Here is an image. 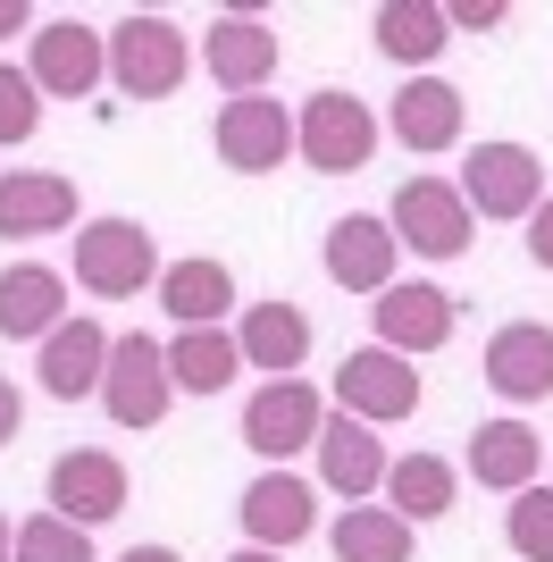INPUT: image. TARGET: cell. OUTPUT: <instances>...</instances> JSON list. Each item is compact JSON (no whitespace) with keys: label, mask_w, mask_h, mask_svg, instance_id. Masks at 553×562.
<instances>
[{"label":"cell","mask_w":553,"mask_h":562,"mask_svg":"<svg viewBox=\"0 0 553 562\" xmlns=\"http://www.w3.org/2000/svg\"><path fill=\"white\" fill-rule=\"evenodd\" d=\"M68 319V278L50 260H9L0 269V336L9 345H43Z\"/></svg>","instance_id":"obj_20"},{"label":"cell","mask_w":553,"mask_h":562,"mask_svg":"<svg viewBox=\"0 0 553 562\" xmlns=\"http://www.w3.org/2000/svg\"><path fill=\"white\" fill-rule=\"evenodd\" d=\"M168 378H177V395H227L235 378H244L235 328H177L168 336Z\"/></svg>","instance_id":"obj_27"},{"label":"cell","mask_w":553,"mask_h":562,"mask_svg":"<svg viewBox=\"0 0 553 562\" xmlns=\"http://www.w3.org/2000/svg\"><path fill=\"white\" fill-rule=\"evenodd\" d=\"M319 428H327V403H319L311 378H269V386H252V403H244V446H252L269 470H285L294 453H311Z\"/></svg>","instance_id":"obj_7"},{"label":"cell","mask_w":553,"mask_h":562,"mask_svg":"<svg viewBox=\"0 0 553 562\" xmlns=\"http://www.w3.org/2000/svg\"><path fill=\"white\" fill-rule=\"evenodd\" d=\"M411 520L386 513V504H345V520L327 529V546H336V562H411Z\"/></svg>","instance_id":"obj_28"},{"label":"cell","mask_w":553,"mask_h":562,"mask_svg":"<svg viewBox=\"0 0 553 562\" xmlns=\"http://www.w3.org/2000/svg\"><path fill=\"white\" fill-rule=\"evenodd\" d=\"M235 520H244V538H252V546L285 554V546H302L311 529H319V487L294 479V470H260L252 487L235 495Z\"/></svg>","instance_id":"obj_14"},{"label":"cell","mask_w":553,"mask_h":562,"mask_svg":"<svg viewBox=\"0 0 553 562\" xmlns=\"http://www.w3.org/2000/svg\"><path fill=\"white\" fill-rule=\"evenodd\" d=\"M276 59H285V43H276V25H269V18H252V9L210 18V34H202V68H210V85H227V101H235V93H269Z\"/></svg>","instance_id":"obj_13"},{"label":"cell","mask_w":553,"mask_h":562,"mask_svg":"<svg viewBox=\"0 0 553 562\" xmlns=\"http://www.w3.org/2000/svg\"><path fill=\"white\" fill-rule=\"evenodd\" d=\"M453 186H461V202H470V218H520V227H529V211L545 202V160H537L529 143L495 135L461 160Z\"/></svg>","instance_id":"obj_5"},{"label":"cell","mask_w":553,"mask_h":562,"mask_svg":"<svg viewBox=\"0 0 553 562\" xmlns=\"http://www.w3.org/2000/svg\"><path fill=\"white\" fill-rule=\"evenodd\" d=\"M227 562H285V554H269V546H244V554H227Z\"/></svg>","instance_id":"obj_38"},{"label":"cell","mask_w":553,"mask_h":562,"mask_svg":"<svg viewBox=\"0 0 553 562\" xmlns=\"http://www.w3.org/2000/svg\"><path fill=\"white\" fill-rule=\"evenodd\" d=\"M9 34H34V9H25V0H0V43H9Z\"/></svg>","instance_id":"obj_35"},{"label":"cell","mask_w":553,"mask_h":562,"mask_svg":"<svg viewBox=\"0 0 553 562\" xmlns=\"http://www.w3.org/2000/svg\"><path fill=\"white\" fill-rule=\"evenodd\" d=\"M504 546L520 562H553V487L537 479V487H520L504 504Z\"/></svg>","instance_id":"obj_29"},{"label":"cell","mask_w":553,"mask_h":562,"mask_svg":"<svg viewBox=\"0 0 553 562\" xmlns=\"http://www.w3.org/2000/svg\"><path fill=\"white\" fill-rule=\"evenodd\" d=\"M0 562H18V529H9V513H0Z\"/></svg>","instance_id":"obj_37"},{"label":"cell","mask_w":553,"mask_h":562,"mask_svg":"<svg viewBox=\"0 0 553 562\" xmlns=\"http://www.w3.org/2000/svg\"><path fill=\"white\" fill-rule=\"evenodd\" d=\"M419 395H428V386H419V370L403 361V352H386V345L345 352V370H336V412H352V420H369V428L411 420Z\"/></svg>","instance_id":"obj_10"},{"label":"cell","mask_w":553,"mask_h":562,"mask_svg":"<svg viewBox=\"0 0 553 562\" xmlns=\"http://www.w3.org/2000/svg\"><path fill=\"white\" fill-rule=\"evenodd\" d=\"M210 143H218V160L235 177H276V168L294 160V110L269 101V93H235L210 117Z\"/></svg>","instance_id":"obj_8"},{"label":"cell","mask_w":553,"mask_h":562,"mask_svg":"<svg viewBox=\"0 0 553 562\" xmlns=\"http://www.w3.org/2000/svg\"><path fill=\"white\" fill-rule=\"evenodd\" d=\"M386 513H403L411 529H428V520L453 513V495H461V470L444 462V453H394L386 462Z\"/></svg>","instance_id":"obj_26"},{"label":"cell","mask_w":553,"mask_h":562,"mask_svg":"<svg viewBox=\"0 0 553 562\" xmlns=\"http://www.w3.org/2000/svg\"><path fill=\"white\" fill-rule=\"evenodd\" d=\"M369 34H377V50L403 76H428L444 59V43H453V18H444V0H386L369 18Z\"/></svg>","instance_id":"obj_23"},{"label":"cell","mask_w":553,"mask_h":562,"mask_svg":"<svg viewBox=\"0 0 553 562\" xmlns=\"http://www.w3.org/2000/svg\"><path fill=\"white\" fill-rule=\"evenodd\" d=\"M193 76V34L160 9H135V18L110 25V85L126 101H168Z\"/></svg>","instance_id":"obj_1"},{"label":"cell","mask_w":553,"mask_h":562,"mask_svg":"<svg viewBox=\"0 0 553 562\" xmlns=\"http://www.w3.org/2000/svg\"><path fill=\"white\" fill-rule=\"evenodd\" d=\"M18 562H92V529H76L59 513H34V520H18Z\"/></svg>","instance_id":"obj_30"},{"label":"cell","mask_w":553,"mask_h":562,"mask_svg":"<svg viewBox=\"0 0 553 562\" xmlns=\"http://www.w3.org/2000/svg\"><path fill=\"white\" fill-rule=\"evenodd\" d=\"M235 345H244V370L294 378L311 361V319H302V303H252L235 319Z\"/></svg>","instance_id":"obj_25"},{"label":"cell","mask_w":553,"mask_h":562,"mask_svg":"<svg viewBox=\"0 0 553 562\" xmlns=\"http://www.w3.org/2000/svg\"><path fill=\"white\" fill-rule=\"evenodd\" d=\"M43 495H50V513H59V520H76V529H101V520L126 513L135 479H126V462H117V453L76 446V453H59V462H50Z\"/></svg>","instance_id":"obj_12"},{"label":"cell","mask_w":553,"mask_h":562,"mask_svg":"<svg viewBox=\"0 0 553 562\" xmlns=\"http://www.w3.org/2000/svg\"><path fill=\"white\" fill-rule=\"evenodd\" d=\"M386 126H394L403 151H453L461 126H470V101H461V85H444V76H403Z\"/></svg>","instance_id":"obj_19"},{"label":"cell","mask_w":553,"mask_h":562,"mask_svg":"<svg viewBox=\"0 0 553 562\" xmlns=\"http://www.w3.org/2000/svg\"><path fill=\"white\" fill-rule=\"evenodd\" d=\"M168 403H177V378H168V345L160 336H110V370H101V412L117 428H160Z\"/></svg>","instance_id":"obj_4"},{"label":"cell","mask_w":553,"mask_h":562,"mask_svg":"<svg viewBox=\"0 0 553 562\" xmlns=\"http://www.w3.org/2000/svg\"><path fill=\"white\" fill-rule=\"evenodd\" d=\"M319 260H327V278L345 285V294H386L394 285V260H403V244H394V227L377 211H345L336 227H327V244H319Z\"/></svg>","instance_id":"obj_16"},{"label":"cell","mask_w":553,"mask_h":562,"mask_svg":"<svg viewBox=\"0 0 553 562\" xmlns=\"http://www.w3.org/2000/svg\"><path fill=\"white\" fill-rule=\"evenodd\" d=\"M386 227H394V244H411L419 260H461L478 218H470V202H461L453 177H411V186L394 193Z\"/></svg>","instance_id":"obj_9"},{"label":"cell","mask_w":553,"mask_h":562,"mask_svg":"<svg viewBox=\"0 0 553 562\" xmlns=\"http://www.w3.org/2000/svg\"><path fill=\"white\" fill-rule=\"evenodd\" d=\"M25 76L43 101H84L92 85H110V34H92L84 18H43L25 34Z\"/></svg>","instance_id":"obj_6"},{"label":"cell","mask_w":553,"mask_h":562,"mask_svg":"<svg viewBox=\"0 0 553 562\" xmlns=\"http://www.w3.org/2000/svg\"><path fill=\"white\" fill-rule=\"evenodd\" d=\"M319 487L327 495H345V504H369V495L386 487V437H377V428L369 420H352V412H327V428H319Z\"/></svg>","instance_id":"obj_17"},{"label":"cell","mask_w":553,"mask_h":562,"mask_svg":"<svg viewBox=\"0 0 553 562\" xmlns=\"http://www.w3.org/2000/svg\"><path fill=\"white\" fill-rule=\"evenodd\" d=\"M160 311L177 328H227L235 311V269L210 252H184V260H160Z\"/></svg>","instance_id":"obj_21"},{"label":"cell","mask_w":553,"mask_h":562,"mask_svg":"<svg viewBox=\"0 0 553 562\" xmlns=\"http://www.w3.org/2000/svg\"><path fill=\"white\" fill-rule=\"evenodd\" d=\"M461 470H470L478 487H495V495H520V487H537L545 446H537V428H529V420H478V428H470V453H461Z\"/></svg>","instance_id":"obj_22"},{"label":"cell","mask_w":553,"mask_h":562,"mask_svg":"<svg viewBox=\"0 0 553 562\" xmlns=\"http://www.w3.org/2000/svg\"><path fill=\"white\" fill-rule=\"evenodd\" d=\"M34 126H43V93H34V76L0 59V151H9V143H34Z\"/></svg>","instance_id":"obj_31"},{"label":"cell","mask_w":553,"mask_h":562,"mask_svg":"<svg viewBox=\"0 0 553 562\" xmlns=\"http://www.w3.org/2000/svg\"><path fill=\"white\" fill-rule=\"evenodd\" d=\"M101 370H110V328H101V319H84V311H68V319L34 345V386H43L50 403L101 395Z\"/></svg>","instance_id":"obj_15"},{"label":"cell","mask_w":553,"mask_h":562,"mask_svg":"<svg viewBox=\"0 0 553 562\" xmlns=\"http://www.w3.org/2000/svg\"><path fill=\"white\" fill-rule=\"evenodd\" d=\"M444 18H453V34H495V25H504L511 9H504V0H453Z\"/></svg>","instance_id":"obj_32"},{"label":"cell","mask_w":553,"mask_h":562,"mask_svg":"<svg viewBox=\"0 0 553 562\" xmlns=\"http://www.w3.org/2000/svg\"><path fill=\"white\" fill-rule=\"evenodd\" d=\"M18 428H25V395L0 378V446H18Z\"/></svg>","instance_id":"obj_34"},{"label":"cell","mask_w":553,"mask_h":562,"mask_svg":"<svg viewBox=\"0 0 553 562\" xmlns=\"http://www.w3.org/2000/svg\"><path fill=\"white\" fill-rule=\"evenodd\" d=\"M529 260H537V269L553 278V193H545V202L529 211Z\"/></svg>","instance_id":"obj_33"},{"label":"cell","mask_w":553,"mask_h":562,"mask_svg":"<svg viewBox=\"0 0 553 562\" xmlns=\"http://www.w3.org/2000/svg\"><path fill=\"white\" fill-rule=\"evenodd\" d=\"M59 227H76V177L9 168L0 177V235H59Z\"/></svg>","instance_id":"obj_24"},{"label":"cell","mask_w":553,"mask_h":562,"mask_svg":"<svg viewBox=\"0 0 553 562\" xmlns=\"http://www.w3.org/2000/svg\"><path fill=\"white\" fill-rule=\"evenodd\" d=\"M76 285L101 303H126L143 285H160V244L143 218H84L76 227Z\"/></svg>","instance_id":"obj_3"},{"label":"cell","mask_w":553,"mask_h":562,"mask_svg":"<svg viewBox=\"0 0 553 562\" xmlns=\"http://www.w3.org/2000/svg\"><path fill=\"white\" fill-rule=\"evenodd\" d=\"M478 370L504 403H545L553 395V328L545 319H504V328L486 336Z\"/></svg>","instance_id":"obj_18"},{"label":"cell","mask_w":553,"mask_h":562,"mask_svg":"<svg viewBox=\"0 0 553 562\" xmlns=\"http://www.w3.org/2000/svg\"><path fill=\"white\" fill-rule=\"evenodd\" d=\"M117 562H184V554H177V546H126Z\"/></svg>","instance_id":"obj_36"},{"label":"cell","mask_w":553,"mask_h":562,"mask_svg":"<svg viewBox=\"0 0 553 562\" xmlns=\"http://www.w3.org/2000/svg\"><path fill=\"white\" fill-rule=\"evenodd\" d=\"M369 328H377V345L386 352H403V361H419V352H444L453 345V328H461V303L444 294V285H428V278H394L377 303H369Z\"/></svg>","instance_id":"obj_11"},{"label":"cell","mask_w":553,"mask_h":562,"mask_svg":"<svg viewBox=\"0 0 553 562\" xmlns=\"http://www.w3.org/2000/svg\"><path fill=\"white\" fill-rule=\"evenodd\" d=\"M377 151V110L345 85H319V93L294 110V160L319 168V177H352Z\"/></svg>","instance_id":"obj_2"}]
</instances>
